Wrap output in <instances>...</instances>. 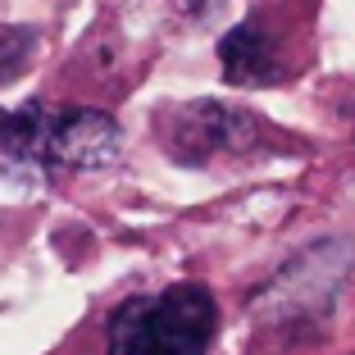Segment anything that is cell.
<instances>
[{
	"label": "cell",
	"mask_w": 355,
	"mask_h": 355,
	"mask_svg": "<svg viewBox=\"0 0 355 355\" xmlns=\"http://www.w3.org/2000/svg\"><path fill=\"white\" fill-rule=\"evenodd\" d=\"M219 305L205 287L178 282L159 296H132L110 319V355H205Z\"/></svg>",
	"instance_id": "cell-1"
},
{
	"label": "cell",
	"mask_w": 355,
	"mask_h": 355,
	"mask_svg": "<svg viewBox=\"0 0 355 355\" xmlns=\"http://www.w3.org/2000/svg\"><path fill=\"white\" fill-rule=\"evenodd\" d=\"M119 146H123L119 123L96 110L51 119V132H46V159L60 168H105L119 159Z\"/></svg>",
	"instance_id": "cell-2"
},
{
	"label": "cell",
	"mask_w": 355,
	"mask_h": 355,
	"mask_svg": "<svg viewBox=\"0 0 355 355\" xmlns=\"http://www.w3.org/2000/svg\"><path fill=\"white\" fill-rule=\"evenodd\" d=\"M255 137V119L241 114V110H223V105L205 101L196 110L182 114V128H178V141H196L187 159H205L209 150H237Z\"/></svg>",
	"instance_id": "cell-3"
},
{
	"label": "cell",
	"mask_w": 355,
	"mask_h": 355,
	"mask_svg": "<svg viewBox=\"0 0 355 355\" xmlns=\"http://www.w3.org/2000/svg\"><path fill=\"white\" fill-rule=\"evenodd\" d=\"M219 60L228 69V83H241V87H260V83H273V55L264 46V32L255 23H241L237 32H228L219 42Z\"/></svg>",
	"instance_id": "cell-4"
},
{
	"label": "cell",
	"mask_w": 355,
	"mask_h": 355,
	"mask_svg": "<svg viewBox=\"0 0 355 355\" xmlns=\"http://www.w3.org/2000/svg\"><path fill=\"white\" fill-rule=\"evenodd\" d=\"M32 51H37V37L28 28H0V83H10Z\"/></svg>",
	"instance_id": "cell-5"
},
{
	"label": "cell",
	"mask_w": 355,
	"mask_h": 355,
	"mask_svg": "<svg viewBox=\"0 0 355 355\" xmlns=\"http://www.w3.org/2000/svg\"><path fill=\"white\" fill-rule=\"evenodd\" d=\"M0 123H5V119H0Z\"/></svg>",
	"instance_id": "cell-6"
}]
</instances>
